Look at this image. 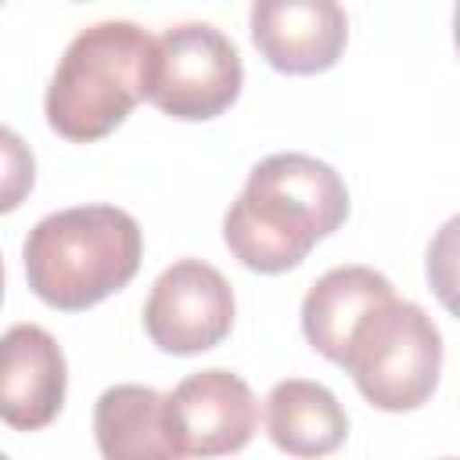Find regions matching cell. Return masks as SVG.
Returning <instances> with one entry per match:
<instances>
[{"label": "cell", "instance_id": "4", "mask_svg": "<svg viewBox=\"0 0 460 460\" xmlns=\"http://www.w3.org/2000/svg\"><path fill=\"white\" fill-rule=\"evenodd\" d=\"M359 395L385 413L424 406L442 374V334L431 316L399 295L377 302L349 334L341 363Z\"/></svg>", "mask_w": 460, "mask_h": 460}, {"label": "cell", "instance_id": "5", "mask_svg": "<svg viewBox=\"0 0 460 460\" xmlns=\"http://www.w3.org/2000/svg\"><path fill=\"white\" fill-rule=\"evenodd\" d=\"M241 83L244 68L234 40L216 25L183 22L155 36L144 101L172 119L205 122L237 101Z\"/></svg>", "mask_w": 460, "mask_h": 460}, {"label": "cell", "instance_id": "12", "mask_svg": "<svg viewBox=\"0 0 460 460\" xmlns=\"http://www.w3.org/2000/svg\"><path fill=\"white\" fill-rule=\"evenodd\" d=\"M165 395L147 385H115L101 392L93 406V435L97 449L108 460H147L172 456L162 417Z\"/></svg>", "mask_w": 460, "mask_h": 460}, {"label": "cell", "instance_id": "8", "mask_svg": "<svg viewBox=\"0 0 460 460\" xmlns=\"http://www.w3.org/2000/svg\"><path fill=\"white\" fill-rule=\"evenodd\" d=\"M252 43L284 75H316L338 65L349 18L338 0H252Z\"/></svg>", "mask_w": 460, "mask_h": 460}, {"label": "cell", "instance_id": "2", "mask_svg": "<svg viewBox=\"0 0 460 460\" xmlns=\"http://www.w3.org/2000/svg\"><path fill=\"white\" fill-rule=\"evenodd\" d=\"M144 259L140 223L115 205H75L43 216L25 244L22 262L40 302L61 313H83L122 291Z\"/></svg>", "mask_w": 460, "mask_h": 460}, {"label": "cell", "instance_id": "11", "mask_svg": "<svg viewBox=\"0 0 460 460\" xmlns=\"http://www.w3.org/2000/svg\"><path fill=\"white\" fill-rule=\"evenodd\" d=\"M266 431L288 456H327L345 442L349 417L320 381L288 377L266 395Z\"/></svg>", "mask_w": 460, "mask_h": 460}, {"label": "cell", "instance_id": "1", "mask_svg": "<svg viewBox=\"0 0 460 460\" xmlns=\"http://www.w3.org/2000/svg\"><path fill=\"white\" fill-rule=\"evenodd\" d=\"M345 219V180L313 155L280 151L248 172L244 190L223 216V241L241 266L255 273H284Z\"/></svg>", "mask_w": 460, "mask_h": 460}, {"label": "cell", "instance_id": "13", "mask_svg": "<svg viewBox=\"0 0 460 460\" xmlns=\"http://www.w3.org/2000/svg\"><path fill=\"white\" fill-rule=\"evenodd\" d=\"M32 183H36V158L29 144L14 129L0 126V216L14 212L29 198Z\"/></svg>", "mask_w": 460, "mask_h": 460}, {"label": "cell", "instance_id": "14", "mask_svg": "<svg viewBox=\"0 0 460 460\" xmlns=\"http://www.w3.org/2000/svg\"><path fill=\"white\" fill-rule=\"evenodd\" d=\"M0 302H4V262H0Z\"/></svg>", "mask_w": 460, "mask_h": 460}, {"label": "cell", "instance_id": "10", "mask_svg": "<svg viewBox=\"0 0 460 460\" xmlns=\"http://www.w3.org/2000/svg\"><path fill=\"white\" fill-rule=\"evenodd\" d=\"M388 295L392 280L370 266H334L302 298V334L331 363H341L356 323Z\"/></svg>", "mask_w": 460, "mask_h": 460}, {"label": "cell", "instance_id": "6", "mask_svg": "<svg viewBox=\"0 0 460 460\" xmlns=\"http://www.w3.org/2000/svg\"><path fill=\"white\" fill-rule=\"evenodd\" d=\"M234 327V291L226 277L201 262L180 259L158 273L144 302L147 338L172 356H198L216 349Z\"/></svg>", "mask_w": 460, "mask_h": 460}, {"label": "cell", "instance_id": "15", "mask_svg": "<svg viewBox=\"0 0 460 460\" xmlns=\"http://www.w3.org/2000/svg\"><path fill=\"white\" fill-rule=\"evenodd\" d=\"M0 4H4V0H0Z\"/></svg>", "mask_w": 460, "mask_h": 460}, {"label": "cell", "instance_id": "9", "mask_svg": "<svg viewBox=\"0 0 460 460\" xmlns=\"http://www.w3.org/2000/svg\"><path fill=\"white\" fill-rule=\"evenodd\" d=\"M68 388V363L50 331L14 323L0 334V420L14 431L47 428Z\"/></svg>", "mask_w": 460, "mask_h": 460}, {"label": "cell", "instance_id": "7", "mask_svg": "<svg viewBox=\"0 0 460 460\" xmlns=\"http://www.w3.org/2000/svg\"><path fill=\"white\" fill-rule=\"evenodd\" d=\"M172 456H223L252 442L259 402L230 370H198L183 377L162 402Z\"/></svg>", "mask_w": 460, "mask_h": 460}, {"label": "cell", "instance_id": "3", "mask_svg": "<svg viewBox=\"0 0 460 460\" xmlns=\"http://www.w3.org/2000/svg\"><path fill=\"white\" fill-rule=\"evenodd\" d=\"M155 36L133 22H97L61 54L47 86V122L72 144L108 137L144 101Z\"/></svg>", "mask_w": 460, "mask_h": 460}]
</instances>
